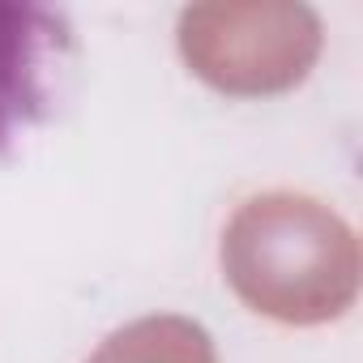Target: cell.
<instances>
[{
	"label": "cell",
	"mask_w": 363,
	"mask_h": 363,
	"mask_svg": "<svg viewBox=\"0 0 363 363\" xmlns=\"http://www.w3.org/2000/svg\"><path fill=\"white\" fill-rule=\"evenodd\" d=\"M223 274L244 308L278 325H329L359 295V240L308 193H261L223 231Z\"/></svg>",
	"instance_id": "6da1fadb"
},
{
	"label": "cell",
	"mask_w": 363,
	"mask_h": 363,
	"mask_svg": "<svg viewBox=\"0 0 363 363\" xmlns=\"http://www.w3.org/2000/svg\"><path fill=\"white\" fill-rule=\"evenodd\" d=\"M69 52L73 30L65 13L0 0V154L52 111L56 77Z\"/></svg>",
	"instance_id": "3957f363"
},
{
	"label": "cell",
	"mask_w": 363,
	"mask_h": 363,
	"mask_svg": "<svg viewBox=\"0 0 363 363\" xmlns=\"http://www.w3.org/2000/svg\"><path fill=\"white\" fill-rule=\"evenodd\" d=\"M86 363H218V350L197 320L162 312L116 329Z\"/></svg>",
	"instance_id": "277c9868"
},
{
	"label": "cell",
	"mask_w": 363,
	"mask_h": 363,
	"mask_svg": "<svg viewBox=\"0 0 363 363\" xmlns=\"http://www.w3.org/2000/svg\"><path fill=\"white\" fill-rule=\"evenodd\" d=\"M179 56L184 65L235 99H265L295 90L325 43L320 18L291 0H218L179 13Z\"/></svg>",
	"instance_id": "7a4b0ae2"
}]
</instances>
